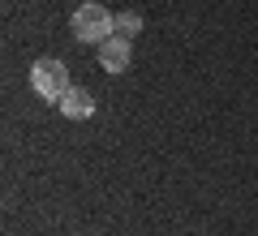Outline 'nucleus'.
<instances>
[{
	"mask_svg": "<svg viewBox=\"0 0 258 236\" xmlns=\"http://www.w3.org/2000/svg\"><path fill=\"white\" fill-rule=\"evenodd\" d=\"M30 86H35V95L39 99H47V103H60L64 99V91H69V69H64L60 60H52V56H43V60H35V69H30Z\"/></svg>",
	"mask_w": 258,
	"mask_h": 236,
	"instance_id": "2",
	"label": "nucleus"
},
{
	"mask_svg": "<svg viewBox=\"0 0 258 236\" xmlns=\"http://www.w3.org/2000/svg\"><path fill=\"white\" fill-rule=\"evenodd\" d=\"M138 30H142V18H138V13H116V35H125V39H134V35H138Z\"/></svg>",
	"mask_w": 258,
	"mask_h": 236,
	"instance_id": "5",
	"label": "nucleus"
},
{
	"mask_svg": "<svg viewBox=\"0 0 258 236\" xmlns=\"http://www.w3.org/2000/svg\"><path fill=\"white\" fill-rule=\"evenodd\" d=\"M69 26H74L78 43H95V47H99L103 39L116 35V13H108L99 0H86V5L74 9V22H69Z\"/></svg>",
	"mask_w": 258,
	"mask_h": 236,
	"instance_id": "1",
	"label": "nucleus"
},
{
	"mask_svg": "<svg viewBox=\"0 0 258 236\" xmlns=\"http://www.w3.org/2000/svg\"><path fill=\"white\" fill-rule=\"evenodd\" d=\"M56 108H60V116H69V120H91L95 116V99L82 91V86H69Z\"/></svg>",
	"mask_w": 258,
	"mask_h": 236,
	"instance_id": "4",
	"label": "nucleus"
},
{
	"mask_svg": "<svg viewBox=\"0 0 258 236\" xmlns=\"http://www.w3.org/2000/svg\"><path fill=\"white\" fill-rule=\"evenodd\" d=\"M129 60H134V39L112 35V39H103V43H99V64L108 73H125Z\"/></svg>",
	"mask_w": 258,
	"mask_h": 236,
	"instance_id": "3",
	"label": "nucleus"
}]
</instances>
